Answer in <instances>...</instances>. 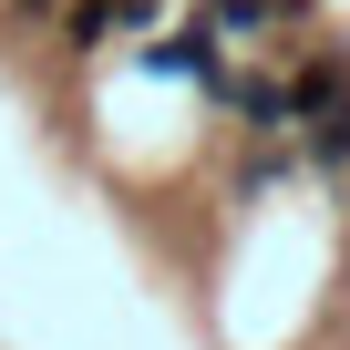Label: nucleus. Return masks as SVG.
<instances>
[{
  "label": "nucleus",
  "mask_w": 350,
  "mask_h": 350,
  "mask_svg": "<svg viewBox=\"0 0 350 350\" xmlns=\"http://www.w3.org/2000/svg\"><path fill=\"white\" fill-rule=\"evenodd\" d=\"M278 83H288V134L319 124V113H350V52H309V62H288Z\"/></svg>",
  "instance_id": "f257e3e1"
},
{
  "label": "nucleus",
  "mask_w": 350,
  "mask_h": 350,
  "mask_svg": "<svg viewBox=\"0 0 350 350\" xmlns=\"http://www.w3.org/2000/svg\"><path fill=\"white\" fill-rule=\"evenodd\" d=\"M144 62H154V72H175V83H196V93L227 72V52H217L206 31H154V52H144Z\"/></svg>",
  "instance_id": "f03ea898"
},
{
  "label": "nucleus",
  "mask_w": 350,
  "mask_h": 350,
  "mask_svg": "<svg viewBox=\"0 0 350 350\" xmlns=\"http://www.w3.org/2000/svg\"><path fill=\"white\" fill-rule=\"evenodd\" d=\"M278 21H288V0H196V31H206V42H217V31H227V42H258V31H278Z\"/></svg>",
  "instance_id": "7ed1b4c3"
},
{
  "label": "nucleus",
  "mask_w": 350,
  "mask_h": 350,
  "mask_svg": "<svg viewBox=\"0 0 350 350\" xmlns=\"http://www.w3.org/2000/svg\"><path fill=\"white\" fill-rule=\"evenodd\" d=\"M103 42H124V11L113 0H83V11L62 21V52H103Z\"/></svg>",
  "instance_id": "20e7f679"
},
{
  "label": "nucleus",
  "mask_w": 350,
  "mask_h": 350,
  "mask_svg": "<svg viewBox=\"0 0 350 350\" xmlns=\"http://www.w3.org/2000/svg\"><path fill=\"white\" fill-rule=\"evenodd\" d=\"M113 11H124V31H154V21H165V0H113Z\"/></svg>",
  "instance_id": "39448f33"
}]
</instances>
